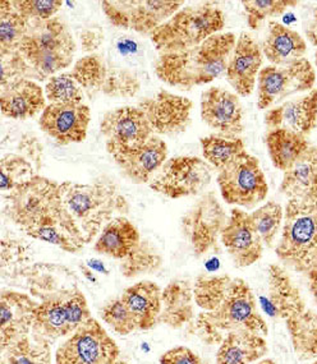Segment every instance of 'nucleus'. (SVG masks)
Here are the masks:
<instances>
[{
    "label": "nucleus",
    "instance_id": "obj_1",
    "mask_svg": "<svg viewBox=\"0 0 317 364\" xmlns=\"http://www.w3.org/2000/svg\"><path fill=\"white\" fill-rule=\"evenodd\" d=\"M25 280L32 296L38 301L32 336L53 344L68 338L92 317L76 274L67 266L50 262L33 264Z\"/></svg>",
    "mask_w": 317,
    "mask_h": 364
},
{
    "label": "nucleus",
    "instance_id": "obj_2",
    "mask_svg": "<svg viewBox=\"0 0 317 364\" xmlns=\"http://www.w3.org/2000/svg\"><path fill=\"white\" fill-rule=\"evenodd\" d=\"M11 220L27 237L64 252L78 253L86 245L80 226L64 206L60 184L49 178L38 179L19 192Z\"/></svg>",
    "mask_w": 317,
    "mask_h": 364
},
{
    "label": "nucleus",
    "instance_id": "obj_3",
    "mask_svg": "<svg viewBox=\"0 0 317 364\" xmlns=\"http://www.w3.org/2000/svg\"><path fill=\"white\" fill-rule=\"evenodd\" d=\"M237 36L220 32L187 50L160 54L155 73L161 82L182 91L208 85L225 75Z\"/></svg>",
    "mask_w": 317,
    "mask_h": 364
},
{
    "label": "nucleus",
    "instance_id": "obj_4",
    "mask_svg": "<svg viewBox=\"0 0 317 364\" xmlns=\"http://www.w3.org/2000/svg\"><path fill=\"white\" fill-rule=\"evenodd\" d=\"M195 331L208 346H220L228 333L235 331L267 336L269 325L247 282L241 277H232L219 304L210 312L201 311L197 314Z\"/></svg>",
    "mask_w": 317,
    "mask_h": 364
},
{
    "label": "nucleus",
    "instance_id": "obj_5",
    "mask_svg": "<svg viewBox=\"0 0 317 364\" xmlns=\"http://www.w3.org/2000/svg\"><path fill=\"white\" fill-rule=\"evenodd\" d=\"M64 206L82 232L86 245L95 240L109 221L129 214V202L108 176L91 183H60Z\"/></svg>",
    "mask_w": 317,
    "mask_h": 364
},
{
    "label": "nucleus",
    "instance_id": "obj_6",
    "mask_svg": "<svg viewBox=\"0 0 317 364\" xmlns=\"http://www.w3.org/2000/svg\"><path fill=\"white\" fill-rule=\"evenodd\" d=\"M275 255L286 269L306 274L317 264V196L289 200Z\"/></svg>",
    "mask_w": 317,
    "mask_h": 364
},
{
    "label": "nucleus",
    "instance_id": "obj_7",
    "mask_svg": "<svg viewBox=\"0 0 317 364\" xmlns=\"http://www.w3.org/2000/svg\"><path fill=\"white\" fill-rule=\"evenodd\" d=\"M77 50V43L68 26L59 17L31 22L28 33L19 44L18 51L38 73L40 81L49 80L68 68Z\"/></svg>",
    "mask_w": 317,
    "mask_h": 364
},
{
    "label": "nucleus",
    "instance_id": "obj_8",
    "mask_svg": "<svg viewBox=\"0 0 317 364\" xmlns=\"http://www.w3.org/2000/svg\"><path fill=\"white\" fill-rule=\"evenodd\" d=\"M225 27V13L211 4L183 6L151 36L160 54L177 53L203 44Z\"/></svg>",
    "mask_w": 317,
    "mask_h": 364
},
{
    "label": "nucleus",
    "instance_id": "obj_9",
    "mask_svg": "<svg viewBox=\"0 0 317 364\" xmlns=\"http://www.w3.org/2000/svg\"><path fill=\"white\" fill-rule=\"evenodd\" d=\"M222 200L232 206L254 208L267 200L269 184L257 157L243 152L217 174Z\"/></svg>",
    "mask_w": 317,
    "mask_h": 364
},
{
    "label": "nucleus",
    "instance_id": "obj_10",
    "mask_svg": "<svg viewBox=\"0 0 317 364\" xmlns=\"http://www.w3.org/2000/svg\"><path fill=\"white\" fill-rule=\"evenodd\" d=\"M316 72L307 58L284 65H267L257 78V107L267 110L289 96L313 90Z\"/></svg>",
    "mask_w": 317,
    "mask_h": 364
},
{
    "label": "nucleus",
    "instance_id": "obj_11",
    "mask_svg": "<svg viewBox=\"0 0 317 364\" xmlns=\"http://www.w3.org/2000/svg\"><path fill=\"white\" fill-rule=\"evenodd\" d=\"M100 6L110 25L151 38L160 26L183 8L184 1L104 0Z\"/></svg>",
    "mask_w": 317,
    "mask_h": 364
},
{
    "label": "nucleus",
    "instance_id": "obj_12",
    "mask_svg": "<svg viewBox=\"0 0 317 364\" xmlns=\"http://www.w3.org/2000/svg\"><path fill=\"white\" fill-rule=\"evenodd\" d=\"M229 216L215 192H206L183 215L181 228L197 258L219 252V240Z\"/></svg>",
    "mask_w": 317,
    "mask_h": 364
},
{
    "label": "nucleus",
    "instance_id": "obj_13",
    "mask_svg": "<svg viewBox=\"0 0 317 364\" xmlns=\"http://www.w3.org/2000/svg\"><path fill=\"white\" fill-rule=\"evenodd\" d=\"M119 357L115 340L91 317L58 346L55 364H113Z\"/></svg>",
    "mask_w": 317,
    "mask_h": 364
},
{
    "label": "nucleus",
    "instance_id": "obj_14",
    "mask_svg": "<svg viewBox=\"0 0 317 364\" xmlns=\"http://www.w3.org/2000/svg\"><path fill=\"white\" fill-rule=\"evenodd\" d=\"M211 178V166L203 159L171 157L151 181L150 188L171 200H179L201 195Z\"/></svg>",
    "mask_w": 317,
    "mask_h": 364
},
{
    "label": "nucleus",
    "instance_id": "obj_15",
    "mask_svg": "<svg viewBox=\"0 0 317 364\" xmlns=\"http://www.w3.org/2000/svg\"><path fill=\"white\" fill-rule=\"evenodd\" d=\"M100 132L112 156L132 150L155 136L146 115L139 107H117L104 114Z\"/></svg>",
    "mask_w": 317,
    "mask_h": 364
},
{
    "label": "nucleus",
    "instance_id": "obj_16",
    "mask_svg": "<svg viewBox=\"0 0 317 364\" xmlns=\"http://www.w3.org/2000/svg\"><path fill=\"white\" fill-rule=\"evenodd\" d=\"M137 107L146 115L155 136L173 137L187 131L193 102L181 95L160 90L158 94L141 100Z\"/></svg>",
    "mask_w": 317,
    "mask_h": 364
},
{
    "label": "nucleus",
    "instance_id": "obj_17",
    "mask_svg": "<svg viewBox=\"0 0 317 364\" xmlns=\"http://www.w3.org/2000/svg\"><path fill=\"white\" fill-rule=\"evenodd\" d=\"M91 109L86 104H48L38 127L58 145L81 144L89 132Z\"/></svg>",
    "mask_w": 317,
    "mask_h": 364
},
{
    "label": "nucleus",
    "instance_id": "obj_18",
    "mask_svg": "<svg viewBox=\"0 0 317 364\" xmlns=\"http://www.w3.org/2000/svg\"><path fill=\"white\" fill-rule=\"evenodd\" d=\"M220 242L228 252L235 267L246 269L260 261L264 255V242L256 230L251 214L233 208L228 223L222 229Z\"/></svg>",
    "mask_w": 317,
    "mask_h": 364
},
{
    "label": "nucleus",
    "instance_id": "obj_19",
    "mask_svg": "<svg viewBox=\"0 0 317 364\" xmlns=\"http://www.w3.org/2000/svg\"><path fill=\"white\" fill-rule=\"evenodd\" d=\"M203 122L224 137L235 139L245 131V110L240 96L222 87H210L201 94Z\"/></svg>",
    "mask_w": 317,
    "mask_h": 364
},
{
    "label": "nucleus",
    "instance_id": "obj_20",
    "mask_svg": "<svg viewBox=\"0 0 317 364\" xmlns=\"http://www.w3.org/2000/svg\"><path fill=\"white\" fill-rule=\"evenodd\" d=\"M38 299L13 289L0 293V350L31 335Z\"/></svg>",
    "mask_w": 317,
    "mask_h": 364
},
{
    "label": "nucleus",
    "instance_id": "obj_21",
    "mask_svg": "<svg viewBox=\"0 0 317 364\" xmlns=\"http://www.w3.org/2000/svg\"><path fill=\"white\" fill-rule=\"evenodd\" d=\"M264 54L259 43L249 33L242 32L237 38L225 72V78L235 94L241 97L254 94Z\"/></svg>",
    "mask_w": 317,
    "mask_h": 364
},
{
    "label": "nucleus",
    "instance_id": "obj_22",
    "mask_svg": "<svg viewBox=\"0 0 317 364\" xmlns=\"http://www.w3.org/2000/svg\"><path fill=\"white\" fill-rule=\"evenodd\" d=\"M261 306L270 317L286 321L305 311L307 303L284 266L272 264L267 267V295L261 298Z\"/></svg>",
    "mask_w": 317,
    "mask_h": 364
},
{
    "label": "nucleus",
    "instance_id": "obj_23",
    "mask_svg": "<svg viewBox=\"0 0 317 364\" xmlns=\"http://www.w3.org/2000/svg\"><path fill=\"white\" fill-rule=\"evenodd\" d=\"M168 145L164 139L153 136L145 144L113 156L122 174L134 184L151 183L168 161Z\"/></svg>",
    "mask_w": 317,
    "mask_h": 364
},
{
    "label": "nucleus",
    "instance_id": "obj_24",
    "mask_svg": "<svg viewBox=\"0 0 317 364\" xmlns=\"http://www.w3.org/2000/svg\"><path fill=\"white\" fill-rule=\"evenodd\" d=\"M264 122L269 131L284 128L307 137L317 127V88L269 109Z\"/></svg>",
    "mask_w": 317,
    "mask_h": 364
},
{
    "label": "nucleus",
    "instance_id": "obj_25",
    "mask_svg": "<svg viewBox=\"0 0 317 364\" xmlns=\"http://www.w3.org/2000/svg\"><path fill=\"white\" fill-rule=\"evenodd\" d=\"M0 107L6 118L30 119L43 113L48 107L45 90L36 81L19 80L1 90Z\"/></svg>",
    "mask_w": 317,
    "mask_h": 364
},
{
    "label": "nucleus",
    "instance_id": "obj_26",
    "mask_svg": "<svg viewBox=\"0 0 317 364\" xmlns=\"http://www.w3.org/2000/svg\"><path fill=\"white\" fill-rule=\"evenodd\" d=\"M158 323L179 330L195 321L193 285L187 280H173L163 289Z\"/></svg>",
    "mask_w": 317,
    "mask_h": 364
},
{
    "label": "nucleus",
    "instance_id": "obj_27",
    "mask_svg": "<svg viewBox=\"0 0 317 364\" xmlns=\"http://www.w3.org/2000/svg\"><path fill=\"white\" fill-rule=\"evenodd\" d=\"M163 289L150 280H142L123 290L122 301L132 312L141 331L151 330L158 323L161 314Z\"/></svg>",
    "mask_w": 317,
    "mask_h": 364
},
{
    "label": "nucleus",
    "instance_id": "obj_28",
    "mask_svg": "<svg viewBox=\"0 0 317 364\" xmlns=\"http://www.w3.org/2000/svg\"><path fill=\"white\" fill-rule=\"evenodd\" d=\"M262 54L272 65H284L305 58L307 43L299 32L276 21H270L267 36L262 43Z\"/></svg>",
    "mask_w": 317,
    "mask_h": 364
},
{
    "label": "nucleus",
    "instance_id": "obj_29",
    "mask_svg": "<svg viewBox=\"0 0 317 364\" xmlns=\"http://www.w3.org/2000/svg\"><path fill=\"white\" fill-rule=\"evenodd\" d=\"M140 230L126 216H118L102 228L96 238L94 251L102 256L124 259L140 245Z\"/></svg>",
    "mask_w": 317,
    "mask_h": 364
},
{
    "label": "nucleus",
    "instance_id": "obj_30",
    "mask_svg": "<svg viewBox=\"0 0 317 364\" xmlns=\"http://www.w3.org/2000/svg\"><path fill=\"white\" fill-rule=\"evenodd\" d=\"M269 353L265 336L248 331H235L224 338L217 348L215 364H256Z\"/></svg>",
    "mask_w": 317,
    "mask_h": 364
},
{
    "label": "nucleus",
    "instance_id": "obj_31",
    "mask_svg": "<svg viewBox=\"0 0 317 364\" xmlns=\"http://www.w3.org/2000/svg\"><path fill=\"white\" fill-rule=\"evenodd\" d=\"M279 191L289 200L317 196L316 146H310L308 150L284 171Z\"/></svg>",
    "mask_w": 317,
    "mask_h": 364
},
{
    "label": "nucleus",
    "instance_id": "obj_32",
    "mask_svg": "<svg viewBox=\"0 0 317 364\" xmlns=\"http://www.w3.org/2000/svg\"><path fill=\"white\" fill-rule=\"evenodd\" d=\"M265 144L274 168L281 171L289 169L311 146L305 136L284 128L267 131Z\"/></svg>",
    "mask_w": 317,
    "mask_h": 364
},
{
    "label": "nucleus",
    "instance_id": "obj_33",
    "mask_svg": "<svg viewBox=\"0 0 317 364\" xmlns=\"http://www.w3.org/2000/svg\"><path fill=\"white\" fill-rule=\"evenodd\" d=\"M284 322L296 357L303 362L317 359V311L307 307Z\"/></svg>",
    "mask_w": 317,
    "mask_h": 364
},
{
    "label": "nucleus",
    "instance_id": "obj_34",
    "mask_svg": "<svg viewBox=\"0 0 317 364\" xmlns=\"http://www.w3.org/2000/svg\"><path fill=\"white\" fill-rule=\"evenodd\" d=\"M31 22L17 12L13 0H0V58L18 51Z\"/></svg>",
    "mask_w": 317,
    "mask_h": 364
},
{
    "label": "nucleus",
    "instance_id": "obj_35",
    "mask_svg": "<svg viewBox=\"0 0 317 364\" xmlns=\"http://www.w3.org/2000/svg\"><path fill=\"white\" fill-rule=\"evenodd\" d=\"M203 156L211 168L222 171L235 161L237 157L246 152L243 139L224 137L220 134H210L200 141Z\"/></svg>",
    "mask_w": 317,
    "mask_h": 364
},
{
    "label": "nucleus",
    "instance_id": "obj_36",
    "mask_svg": "<svg viewBox=\"0 0 317 364\" xmlns=\"http://www.w3.org/2000/svg\"><path fill=\"white\" fill-rule=\"evenodd\" d=\"M164 258L161 253L149 239H141L140 245L136 247L127 258L122 259L119 264L122 277L134 279L142 275H150L161 270Z\"/></svg>",
    "mask_w": 317,
    "mask_h": 364
},
{
    "label": "nucleus",
    "instance_id": "obj_37",
    "mask_svg": "<svg viewBox=\"0 0 317 364\" xmlns=\"http://www.w3.org/2000/svg\"><path fill=\"white\" fill-rule=\"evenodd\" d=\"M0 364H51V344L32 335L0 350Z\"/></svg>",
    "mask_w": 317,
    "mask_h": 364
},
{
    "label": "nucleus",
    "instance_id": "obj_38",
    "mask_svg": "<svg viewBox=\"0 0 317 364\" xmlns=\"http://www.w3.org/2000/svg\"><path fill=\"white\" fill-rule=\"evenodd\" d=\"M107 72L108 62L100 54L95 53L80 58L73 64L70 75L80 83L85 95L92 100L97 95L102 94Z\"/></svg>",
    "mask_w": 317,
    "mask_h": 364
},
{
    "label": "nucleus",
    "instance_id": "obj_39",
    "mask_svg": "<svg viewBox=\"0 0 317 364\" xmlns=\"http://www.w3.org/2000/svg\"><path fill=\"white\" fill-rule=\"evenodd\" d=\"M32 253L30 248L17 238H3L1 251H0V271L1 277L16 282L18 279H26L28 270Z\"/></svg>",
    "mask_w": 317,
    "mask_h": 364
},
{
    "label": "nucleus",
    "instance_id": "obj_40",
    "mask_svg": "<svg viewBox=\"0 0 317 364\" xmlns=\"http://www.w3.org/2000/svg\"><path fill=\"white\" fill-rule=\"evenodd\" d=\"M254 228L260 234L264 245L273 248L276 237L279 235L284 221V208L279 202L267 201L261 208L251 213Z\"/></svg>",
    "mask_w": 317,
    "mask_h": 364
},
{
    "label": "nucleus",
    "instance_id": "obj_41",
    "mask_svg": "<svg viewBox=\"0 0 317 364\" xmlns=\"http://www.w3.org/2000/svg\"><path fill=\"white\" fill-rule=\"evenodd\" d=\"M36 176L35 166L19 154H6L0 160V188L4 196Z\"/></svg>",
    "mask_w": 317,
    "mask_h": 364
},
{
    "label": "nucleus",
    "instance_id": "obj_42",
    "mask_svg": "<svg viewBox=\"0 0 317 364\" xmlns=\"http://www.w3.org/2000/svg\"><path fill=\"white\" fill-rule=\"evenodd\" d=\"M142 87L140 77L134 70L108 63L107 78L102 94L115 99H129L139 94Z\"/></svg>",
    "mask_w": 317,
    "mask_h": 364
},
{
    "label": "nucleus",
    "instance_id": "obj_43",
    "mask_svg": "<svg viewBox=\"0 0 317 364\" xmlns=\"http://www.w3.org/2000/svg\"><path fill=\"white\" fill-rule=\"evenodd\" d=\"M44 90L49 104H83L85 92L70 73L53 75L46 81Z\"/></svg>",
    "mask_w": 317,
    "mask_h": 364
},
{
    "label": "nucleus",
    "instance_id": "obj_44",
    "mask_svg": "<svg viewBox=\"0 0 317 364\" xmlns=\"http://www.w3.org/2000/svg\"><path fill=\"white\" fill-rule=\"evenodd\" d=\"M294 0H243L242 6L247 14V25L251 30L260 28L265 19L281 16L289 8L299 6Z\"/></svg>",
    "mask_w": 317,
    "mask_h": 364
},
{
    "label": "nucleus",
    "instance_id": "obj_45",
    "mask_svg": "<svg viewBox=\"0 0 317 364\" xmlns=\"http://www.w3.org/2000/svg\"><path fill=\"white\" fill-rule=\"evenodd\" d=\"M100 317L114 333L122 336H127L129 333L140 330L134 314L126 306V303L122 301L121 296H115L112 301H109L102 308Z\"/></svg>",
    "mask_w": 317,
    "mask_h": 364
},
{
    "label": "nucleus",
    "instance_id": "obj_46",
    "mask_svg": "<svg viewBox=\"0 0 317 364\" xmlns=\"http://www.w3.org/2000/svg\"><path fill=\"white\" fill-rule=\"evenodd\" d=\"M1 59V75H0V87H8L14 82L19 80H38V73L32 70L31 65L26 62L25 58L21 55L19 51H16L13 54H9L6 57L0 58Z\"/></svg>",
    "mask_w": 317,
    "mask_h": 364
},
{
    "label": "nucleus",
    "instance_id": "obj_47",
    "mask_svg": "<svg viewBox=\"0 0 317 364\" xmlns=\"http://www.w3.org/2000/svg\"><path fill=\"white\" fill-rule=\"evenodd\" d=\"M63 4L62 0H13L14 9L30 22L54 18Z\"/></svg>",
    "mask_w": 317,
    "mask_h": 364
},
{
    "label": "nucleus",
    "instance_id": "obj_48",
    "mask_svg": "<svg viewBox=\"0 0 317 364\" xmlns=\"http://www.w3.org/2000/svg\"><path fill=\"white\" fill-rule=\"evenodd\" d=\"M17 150L19 155L25 157L26 160H28L38 173L43 168V161H44V146L40 142L38 136L33 133H23L19 137Z\"/></svg>",
    "mask_w": 317,
    "mask_h": 364
},
{
    "label": "nucleus",
    "instance_id": "obj_49",
    "mask_svg": "<svg viewBox=\"0 0 317 364\" xmlns=\"http://www.w3.org/2000/svg\"><path fill=\"white\" fill-rule=\"evenodd\" d=\"M160 364H209L188 346H174L163 353L158 358Z\"/></svg>",
    "mask_w": 317,
    "mask_h": 364
},
{
    "label": "nucleus",
    "instance_id": "obj_50",
    "mask_svg": "<svg viewBox=\"0 0 317 364\" xmlns=\"http://www.w3.org/2000/svg\"><path fill=\"white\" fill-rule=\"evenodd\" d=\"M78 38H80V46L83 53L90 55V54H95V51L100 49L105 35L100 26H90L80 32Z\"/></svg>",
    "mask_w": 317,
    "mask_h": 364
},
{
    "label": "nucleus",
    "instance_id": "obj_51",
    "mask_svg": "<svg viewBox=\"0 0 317 364\" xmlns=\"http://www.w3.org/2000/svg\"><path fill=\"white\" fill-rule=\"evenodd\" d=\"M302 28L308 43L317 48V4L306 8L302 18Z\"/></svg>",
    "mask_w": 317,
    "mask_h": 364
},
{
    "label": "nucleus",
    "instance_id": "obj_52",
    "mask_svg": "<svg viewBox=\"0 0 317 364\" xmlns=\"http://www.w3.org/2000/svg\"><path fill=\"white\" fill-rule=\"evenodd\" d=\"M305 275L306 279H307V288H308L310 295L317 304V264L315 267H312L311 270L307 271Z\"/></svg>",
    "mask_w": 317,
    "mask_h": 364
},
{
    "label": "nucleus",
    "instance_id": "obj_53",
    "mask_svg": "<svg viewBox=\"0 0 317 364\" xmlns=\"http://www.w3.org/2000/svg\"><path fill=\"white\" fill-rule=\"evenodd\" d=\"M87 266H89L90 269L92 271H99V272H102V274H108V270L105 269V264H102V261L92 259V261H89Z\"/></svg>",
    "mask_w": 317,
    "mask_h": 364
},
{
    "label": "nucleus",
    "instance_id": "obj_54",
    "mask_svg": "<svg viewBox=\"0 0 317 364\" xmlns=\"http://www.w3.org/2000/svg\"><path fill=\"white\" fill-rule=\"evenodd\" d=\"M80 269L82 271V274L85 275V277H86L87 280H90L91 283H96V282H97V279H96L94 271L91 270L89 266H86V264H81V266H80Z\"/></svg>",
    "mask_w": 317,
    "mask_h": 364
},
{
    "label": "nucleus",
    "instance_id": "obj_55",
    "mask_svg": "<svg viewBox=\"0 0 317 364\" xmlns=\"http://www.w3.org/2000/svg\"><path fill=\"white\" fill-rule=\"evenodd\" d=\"M256 364H278V363H276V362H275V360H274V359L264 358V359H262V360H260V362H259V363H256Z\"/></svg>",
    "mask_w": 317,
    "mask_h": 364
},
{
    "label": "nucleus",
    "instance_id": "obj_56",
    "mask_svg": "<svg viewBox=\"0 0 317 364\" xmlns=\"http://www.w3.org/2000/svg\"><path fill=\"white\" fill-rule=\"evenodd\" d=\"M113 364H131V363H128V362H126V360H123V359H118V360H117V362H114V363Z\"/></svg>",
    "mask_w": 317,
    "mask_h": 364
},
{
    "label": "nucleus",
    "instance_id": "obj_57",
    "mask_svg": "<svg viewBox=\"0 0 317 364\" xmlns=\"http://www.w3.org/2000/svg\"><path fill=\"white\" fill-rule=\"evenodd\" d=\"M306 364H317V359H315V360H311V362H307Z\"/></svg>",
    "mask_w": 317,
    "mask_h": 364
},
{
    "label": "nucleus",
    "instance_id": "obj_58",
    "mask_svg": "<svg viewBox=\"0 0 317 364\" xmlns=\"http://www.w3.org/2000/svg\"><path fill=\"white\" fill-rule=\"evenodd\" d=\"M315 65H316V67H317V51H316V54H315Z\"/></svg>",
    "mask_w": 317,
    "mask_h": 364
}]
</instances>
